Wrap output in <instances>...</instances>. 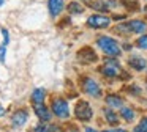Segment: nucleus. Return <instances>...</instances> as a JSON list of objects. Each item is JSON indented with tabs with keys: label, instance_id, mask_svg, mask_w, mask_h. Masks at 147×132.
Returning a JSON list of instances; mask_svg holds the SVG:
<instances>
[{
	"label": "nucleus",
	"instance_id": "17",
	"mask_svg": "<svg viewBox=\"0 0 147 132\" xmlns=\"http://www.w3.org/2000/svg\"><path fill=\"white\" fill-rule=\"evenodd\" d=\"M120 115H122V118L125 119V121H133L134 119V112H133V109H120Z\"/></svg>",
	"mask_w": 147,
	"mask_h": 132
},
{
	"label": "nucleus",
	"instance_id": "25",
	"mask_svg": "<svg viewBox=\"0 0 147 132\" xmlns=\"http://www.w3.org/2000/svg\"><path fill=\"white\" fill-rule=\"evenodd\" d=\"M86 132H96L95 129H92V127H86Z\"/></svg>",
	"mask_w": 147,
	"mask_h": 132
},
{
	"label": "nucleus",
	"instance_id": "1",
	"mask_svg": "<svg viewBox=\"0 0 147 132\" xmlns=\"http://www.w3.org/2000/svg\"><path fill=\"white\" fill-rule=\"evenodd\" d=\"M96 44H98L100 49L109 57H117V55H120V52H122L120 46L117 44V41L109 38V36H100L98 39H96Z\"/></svg>",
	"mask_w": 147,
	"mask_h": 132
},
{
	"label": "nucleus",
	"instance_id": "12",
	"mask_svg": "<svg viewBox=\"0 0 147 132\" xmlns=\"http://www.w3.org/2000/svg\"><path fill=\"white\" fill-rule=\"evenodd\" d=\"M128 63H130V66L134 68L136 71H142V69H146V66H147V61L142 58V57H131Z\"/></svg>",
	"mask_w": 147,
	"mask_h": 132
},
{
	"label": "nucleus",
	"instance_id": "27",
	"mask_svg": "<svg viewBox=\"0 0 147 132\" xmlns=\"http://www.w3.org/2000/svg\"><path fill=\"white\" fill-rule=\"evenodd\" d=\"M144 9H146V13H147V6H146V8H144Z\"/></svg>",
	"mask_w": 147,
	"mask_h": 132
},
{
	"label": "nucleus",
	"instance_id": "11",
	"mask_svg": "<svg viewBox=\"0 0 147 132\" xmlns=\"http://www.w3.org/2000/svg\"><path fill=\"white\" fill-rule=\"evenodd\" d=\"M78 57H79V60H82V61H87V63H92L96 60V55L95 52H93L92 49H89V47H86V49H82L79 53H78Z\"/></svg>",
	"mask_w": 147,
	"mask_h": 132
},
{
	"label": "nucleus",
	"instance_id": "5",
	"mask_svg": "<svg viewBox=\"0 0 147 132\" xmlns=\"http://www.w3.org/2000/svg\"><path fill=\"white\" fill-rule=\"evenodd\" d=\"M74 115H76V118L81 119V121H89V119L92 118V109H90L89 102H86V101L78 102L76 109H74Z\"/></svg>",
	"mask_w": 147,
	"mask_h": 132
},
{
	"label": "nucleus",
	"instance_id": "13",
	"mask_svg": "<svg viewBox=\"0 0 147 132\" xmlns=\"http://www.w3.org/2000/svg\"><path fill=\"white\" fill-rule=\"evenodd\" d=\"M46 97V90L45 88H36L32 93V102L33 104H43Z\"/></svg>",
	"mask_w": 147,
	"mask_h": 132
},
{
	"label": "nucleus",
	"instance_id": "4",
	"mask_svg": "<svg viewBox=\"0 0 147 132\" xmlns=\"http://www.w3.org/2000/svg\"><path fill=\"white\" fill-rule=\"evenodd\" d=\"M82 90L84 93H87L92 97H101V87L96 83V80H93L90 77H86L82 80Z\"/></svg>",
	"mask_w": 147,
	"mask_h": 132
},
{
	"label": "nucleus",
	"instance_id": "8",
	"mask_svg": "<svg viewBox=\"0 0 147 132\" xmlns=\"http://www.w3.org/2000/svg\"><path fill=\"white\" fill-rule=\"evenodd\" d=\"M27 119H29V113H27V110H18V112H14V115L11 116L13 124L18 126V127H21V126L26 124Z\"/></svg>",
	"mask_w": 147,
	"mask_h": 132
},
{
	"label": "nucleus",
	"instance_id": "7",
	"mask_svg": "<svg viewBox=\"0 0 147 132\" xmlns=\"http://www.w3.org/2000/svg\"><path fill=\"white\" fill-rule=\"evenodd\" d=\"M101 72L108 77H117L119 72H120V68H119V63L112 58H108L105 61V66L101 68Z\"/></svg>",
	"mask_w": 147,
	"mask_h": 132
},
{
	"label": "nucleus",
	"instance_id": "6",
	"mask_svg": "<svg viewBox=\"0 0 147 132\" xmlns=\"http://www.w3.org/2000/svg\"><path fill=\"white\" fill-rule=\"evenodd\" d=\"M87 25L92 28H108L109 25H111V19L106 17V16L103 14H93L89 17V21H87Z\"/></svg>",
	"mask_w": 147,
	"mask_h": 132
},
{
	"label": "nucleus",
	"instance_id": "26",
	"mask_svg": "<svg viewBox=\"0 0 147 132\" xmlns=\"http://www.w3.org/2000/svg\"><path fill=\"white\" fill-rule=\"evenodd\" d=\"M2 5H3V0H0V6H2Z\"/></svg>",
	"mask_w": 147,
	"mask_h": 132
},
{
	"label": "nucleus",
	"instance_id": "10",
	"mask_svg": "<svg viewBox=\"0 0 147 132\" xmlns=\"http://www.w3.org/2000/svg\"><path fill=\"white\" fill-rule=\"evenodd\" d=\"M35 113L43 123H48L51 119V112L45 104H35Z\"/></svg>",
	"mask_w": 147,
	"mask_h": 132
},
{
	"label": "nucleus",
	"instance_id": "18",
	"mask_svg": "<svg viewBox=\"0 0 147 132\" xmlns=\"http://www.w3.org/2000/svg\"><path fill=\"white\" fill-rule=\"evenodd\" d=\"M68 11H70L71 14H81V13L84 11V8H82V5H79V3L71 2L70 5H68Z\"/></svg>",
	"mask_w": 147,
	"mask_h": 132
},
{
	"label": "nucleus",
	"instance_id": "14",
	"mask_svg": "<svg viewBox=\"0 0 147 132\" xmlns=\"http://www.w3.org/2000/svg\"><path fill=\"white\" fill-rule=\"evenodd\" d=\"M106 104H108L111 109H120L122 107V99L119 96H114V94H111V96H108L106 97Z\"/></svg>",
	"mask_w": 147,
	"mask_h": 132
},
{
	"label": "nucleus",
	"instance_id": "16",
	"mask_svg": "<svg viewBox=\"0 0 147 132\" xmlns=\"http://www.w3.org/2000/svg\"><path fill=\"white\" fill-rule=\"evenodd\" d=\"M105 116H106V119H108L111 124H117L119 123V118H117V115H115L114 112H112V109L109 107V109H105Z\"/></svg>",
	"mask_w": 147,
	"mask_h": 132
},
{
	"label": "nucleus",
	"instance_id": "2",
	"mask_svg": "<svg viewBox=\"0 0 147 132\" xmlns=\"http://www.w3.org/2000/svg\"><path fill=\"white\" fill-rule=\"evenodd\" d=\"M117 30L125 31V35H128V33H144V31L147 30V25L144 21L134 19V21H128V22H125V24L119 25Z\"/></svg>",
	"mask_w": 147,
	"mask_h": 132
},
{
	"label": "nucleus",
	"instance_id": "15",
	"mask_svg": "<svg viewBox=\"0 0 147 132\" xmlns=\"http://www.w3.org/2000/svg\"><path fill=\"white\" fill-rule=\"evenodd\" d=\"M33 132H59V127L51 126V124H48V123H41V124H38L33 129Z\"/></svg>",
	"mask_w": 147,
	"mask_h": 132
},
{
	"label": "nucleus",
	"instance_id": "22",
	"mask_svg": "<svg viewBox=\"0 0 147 132\" xmlns=\"http://www.w3.org/2000/svg\"><path fill=\"white\" fill-rule=\"evenodd\" d=\"M2 35H3V44L8 46V41H10V35H8V30L7 28H2Z\"/></svg>",
	"mask_w": 147,
	"mask_h": 132
},
{
	"label": "nucleus",
	"instance_id": "9",
	"mask_svg": "<svg viewBox=\"0 0 147 132\" xmlns=\"http://www.w3.org/2000/svg\"><path fill=\"white\" fill-rule=\"evenodd\" d=\"M63 0H49L48 2V8H49V13H51L52 17H55V16H59L62 11H63Z\"/></svg>",
	"mask_w": 147,
	"mask_h": 132
},
{
	"label": "nucleus",
	"instance_id": "19",
	"mask_svg": "<svg viewBox=\"0 0 147 132\" xmlns=\"http://www.w3.org/2000/svg\"><path fill=\"white\" fill-rule=\"evenodd\" d=\"M134 132H147V116L141 119V123L134 127Z\"/></svg>",
	"mask_w": 147,
	"mask_h": 132
},
{
	"label": "nucleus",
	"instance_id": "21",
	"mask_svg": "<svg viewBox=\"0 0 147 132\" xmlns=\"http://www.w3.org/2000/svg\"><path fill=\"white\" fill-rule=\"evenodd\" d=\"M5 55H7V44L0 46V63H5Z\"/></svg>",
	"mask_w": 147,
	"mask_h": 132
},
{
	"label": "nucleus",
	"instance_id": "24",
	"mask_svg": "<svg viewBox=\"0 0 147 132\" xmlns=\"http://www.w3.org/2000/svg\"><path fill=\"white\" fill-rule=\"evenodd\" d=\"M3 115H5V109L0 105V116H3Z\"/></svg>",
	"mask_w": 147,
	"mask_h": 132
},
{
	"label": "nucleus",
	"instance_id": "20",
	"mask_svg": "<svg viewBox=\"0 0 147 132\" xmlns=\"http://www.w3.org/2000/svg\"><path fill=\"white\" fill-rule=\"evenodd\" d=\"M138 46L141 49H147V35H142V36L138 39Z\"/></svg>",
	"mask_w": 147,
	"mask_h": 132
},
{
	"label": "nucleus",
	"instance_id": "3",
	"mask_svg": "<svg viewBox=\"0 0 147 132\" xmlns=\"http://www.w3.org/2000/svg\"><path fill=\"white\" fill-rule=\"evenodd\" d=\"M52 113L59 118H68L70 116V107H68V102L62 97H57V99L52 101Z\"/></svg>",
	"mask_w": 147,
	"mask_h": 132
},
{
	"label": "nucleus",
	"instance_id": "23",
	"mask_svg": "<svg viewBox=\"0 0 147 132\" xmlns=\"http://www.w3.org/2000/svg\"><path fill=\"white\" fill-rule=\"evenodd\" d=\"M105 132H127L125 129H112V131H105Z\"/></svg>",
	"mask_w": 147,
	"mask_h": 132
}]
</instances>
